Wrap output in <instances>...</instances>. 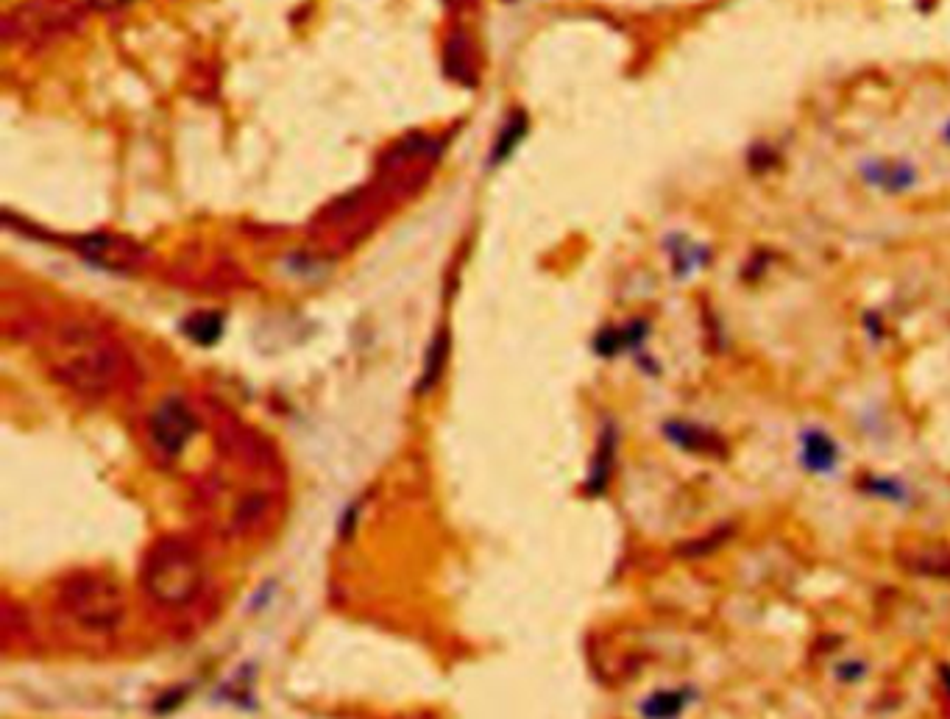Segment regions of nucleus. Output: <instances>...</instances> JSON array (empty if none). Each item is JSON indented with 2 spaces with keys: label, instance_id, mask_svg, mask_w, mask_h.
Instances as JSON below:
<instances>
[{
  "label": "nucleus",
  "instance_id": "nucleus-9",
  "mask_svg": "<svg viewBox=\"0 0 950 719\" xmlns=\"http://www.w3.org/2000/svg\"><path fill=\"white\" fill-rule=\"evenodd\" d=\"M689 703H694V692L689 689H658L641 703V714L647 719H680Z\"/></svg>",
  "mask_w": 950,
  "mask_h": 719
},
{
  "label": "nucleus",
  "instance_id": "nucleus-14",
  "mask_svg": "<svg viewBox=\"0 0 950 719\" xmlns=\"http://www.w3.org/2000/svg\"><path fill=\"white\" fill-rule=\"evenodd\" d=\"M836 675L839 680H845V683H856L867 675V664L864 661H856V658H850V661H842L839 667H836Z\"/></svg>",
  "mask_w": 950,
  "mask_h": 719
},
{
  "label": "nucleus",
  "instance_id": "nucleus-1",
  "mask_svg": "<svg viewBox=\"0 0 950 719\" xmlns=\"http://www.w3.org/2000/svg\"><path fill=\"white\" fill-rule=\"evenodd\" d=\"M53 368L81 393H104L118 377V352L92 329H67L56 343Z\"/></svg>",
  "mask_w": 950,
  "mask_h": 719
},
{
  "label": "nucleus",
  "instance_id": "nucleus-7",
  "mask_svg": "<svg viewBox=\"0 0 950 719\" xmlns=\"http://www.w3.org/2000/svg\"><path fill=\"white\" fill-rule=\"evenodd\" d=\"M664 435L669 444L686 452L691 458H725L728 444L719 432L708 430L703 424L689 419H672L664 424Z\"/></svg>",
  "mask_w": 950,
  "mask_h": 719
},
{
  "label": "nucleus",
  "instance_id": "nucleus-6",
  "mask_svg": "<svg viewBox=\"0 0 950 719\" xmlns=\"http://www.w3.org/2000/svg\"><path fill=\"white\" fill-rule=\"evenodd\" d=\"M797 460L800 466L811 474V477H831L833 471L839 469V460H842V449L839 441L833 438L825 427H806L800 430L797 438Z\"/></svg>",
  "mask_w": 950,
  "mask_h": 719
},
{
  "label": "nucleus",
  "instance_id": "nucleus-11",
  "mask_svg": "<svg viewBox=\"0 0 950 719\" xmlns=\"http://www.w3.org/2000/svg\"><path fill=\"white\" fill-rule=\"evenodd\" d=\"M900 569H909L917 575L950 577V550L945 547H928V550H909L900 555Z\"/></svg>",
  "mask_w": 950,
  "mask_h": 719
},
{
  "label": "nucleus",
  "instance_id": "nucleus-10",
  "mask_svg": "<svg viewBox=\"0 0 950 719\" xmlns=\"http://www.w3.org/2000/svg\"><path fill=\"white\" fill-rule=\"evenodd\" d=\"M861 494L878 502H889V505H903L909 502L911 488L906 480H900L895 474H864V480L859 485Z\"/></svg>",
  "mask_w": 950,
  "mask_h": 719
},
{
  "label": "nucleus",
  "instance_id": "nucleus-12",
  "mask_svg": "<svg viewBox=\"0 0 950 719\" xmlns=\"http://www.w3.org/2000/svg\"><path fill=\"white\" fill-rule=\"evenodd\" d=\"M187 335H193L198 343H215L221 335V321L215 315H198L187 324Z\"/></svg>",
  "mask_w": 950,
  "mask_h": 719
},
{
  "label": "nucleus",
  "instance_id": "nucleus-15",
  "mask_svg": "<svg viewBox=\"0 0 950 719\" xmlns=\"http://www.w3.org/2000/svg\"><path fill=\"white\" fill-rule=\"evenodd\" d=\"M939 137H942V143L950 148V118L945 120V126H942V131H939Z\"/></svg>",
  "mask_w": 950,
  "mask_h": 719
},
{
  "label": "nucleus",
  "instance_id": "nucleus-3",
  "mask_svg": "<svg viewBox=\"0 0 950 719\" xmlns=\"http://www.w3.org/2000/svg\"><path fill=\"white\" fill-rule=\"evenodd\" d=\"M65 602L67 614L87 630L109 633V630L118 628L120 619H123V597H120L118 586L104 577L84 575L73 583H67Z\"/></svg>",
  "mask_w": 950,
  "mask_h": 719
},
{
  "label": "nucleus",
  "instance_id": "nucleus-5",
  "mask_svg": "<svg viewBox=\"0 0 950 719\" xmlns=\"http://www.w3.org/2000/svg\"><path fill=\"white\" fill-rule=\"evenodd\" d=\"M196 435V416L182 399H168L151 416V438L165 455H179L187 441Z\"/></svg>",
  "mask_w": 950,
  "mask_h": 719
},
{
  "label": "nucleus",
  "instance_id": "nucleus-8",
  "mask_svg": "<svg viewBox=\"0 0 950 719\" xmlns=\"http://www.w3.org/2000/svg\"><path fill=\"white\" fill-rule=\"evenodd\" d=\"M666 251H669V260H672V274L675 279H691L694 274L705 271L711 260H714V251L711 246H705L700 240H691L686 235H675L666 240Z\"/></svg>",
  "mask_w": 950,
  "mask_h": 719
},
{
  "label": "nucleus",
  "instance_id": "nucleus-4",
  "mask_svg": "<svg viewBox=\"0 0 950 719\" xmlns=\"http://www.w3.org/2000/svg\"><path fill=\"white\" fill-rule=\"evenodd\" d=\"M861 182L881 196L898 198L911 193L920 184V170L909 159L900 157H870L859 165Z\"/></svg>",
  "mask_w": 950,
  "mask_h": 719
},
{
  "label": "nucleus",
  "instance_id": "nucleus-13",
  "mask_svg": "<svg viewBox=\"0 0 950 719\" xmlns=\"http://www.w3.org/2000/svg\"><path fill=\"white\" fill-rule=\"evenodd\" d=\"M510 129H513V123H510V126H505V131H502V137L496 140L494 162H502V159L508 157L510 151H513V148L519 145V140H521V137H524V118H521V123H519V126H516V131H510Z\"/></svg>",
  "mask_w": 950,
  "mask_h": 719
},
{
  "label": "nucleus",
  "instance_id": "nucleus-16",
  "mask_svg": "<svg viewBox=\"0 0 950 719\" xmlns=\"http://www.w3.org/2000/svg\"><path fill=\"white\" fill-rule=\"evenodd\" d=\"M939 675H942V686H945V692L950 694V667H942Z\"/></svg>",
  "mask_w": 950,
  "mask_h": 719
},
{
  "label": "nucleus",
  "instance_id": "nucleus-2",
  "mask_svg": "<svg viewBox=\"0 0 950 719\" xmlns=\"http://www.w3.org/2000/svg\"><path fill=\"white\" fill-rule=\"evenodd\" d=\"M201 580V561L182 541L159 544L145 566V591L159 605H187L201 591Z\"/></svg>",
  "mask_w": 950,
  "mask_h": 719
}]
</instances>
